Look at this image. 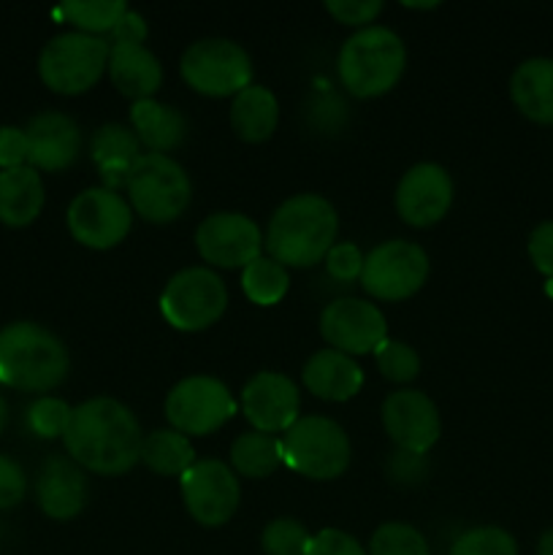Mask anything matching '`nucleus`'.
I'll list each match as a JSON object with an SVG mask.
<instances>
[{
	"instance_id": "1",
	"label": "nucleus",
	"mask_w": 553,
	"mask_h": 555,
	"mask_svg": "<svg viewBox=\"0 0 553 555\" xmlns=\"http://www.w3.org/2000/svg\"><path fill=\"white\" fill-rule=\"evenodd\" d=\"M141 442L144 434L133 412L123 401L106 396H95L74 406L63 434L70 461L103 477H117L133 469L141 461Z\"/></svg>"
},
{
	"instance_id": "2",
	"label": "nucleus",
	"mask_w": 553,
	"mask_h": 555,
	"mask_svg": "<svg viewBox=\"0 0 553 555\" xmlns=\"http://www.w3.org/2000/svg\"><path fill=\"white\" fill-rule=\"evenodd\" d=\"M339 217L334 204L323 195L301 193L291 195L276 206L266 228L263 247L269 258L287 269H309L325 260L329 249L336 244Z\"/></svg>"
},
{
	"instance_id": "3",
	"label": "nucleus",
	"mask_w": 553,
	"mask_h": 555,
	"mask_svg": "<svg viewBox=\"0 0 553 555\" xmlns=\"http://www.w3.org/2000/svg\"><path fill=\"white\" fill-rule=\"evenodd\" d=\"M70 358L63 339L38 323L0 328V385L22 393H49L68 377Z\"/></svg>"
},
{
	"instance_id": "4",
	"label": "nucleus",
	"mask_w": 553,
	"mask_h": 555,
	"mask_svg": "<svg viewBox=\"0 0 553 555\" xmlns=\"http://www.w3.org/2000/svg\"><path fill=\"white\" fill-rule=\"evenodd\" d=\"M407 68V47L390 27L369 25L342 43L336 70L342 87L356 98H380L399 85Z\"/></svg>"
},
{
	"instance_id": "5",
	"label": "nucleus",
	"mask_w": 553,
	"mask_h": 555,
	"mask_svg": "<svg viewBox=\"0 0 553 555\" xmlns=\"http://www.w3.org/2000/svg\"><path fill=\"white\" fill-rule=\"evenodd\" d=\"M128 204L141 220L168 225L188 211L193 184L173 157L144 152L128 179Z\"/></svg>"
},
{
	"instance_id": "6",
	"label": "nucleus",
	"mask_w": 553,
	"mask_h": 555,
	"mask_svg": "<svg viewBox=\"0 0 553 555\" xmlns=\"http://www.w3.org/2000/svg\"><path fill=\"white\" fill-rule=\"evenodd\" d=\"M282 455L293 472L309 480H336L352 459L345 428L323 415L298 417L282 437Z\"/></svg>"
},
{
	"instance_id": "7",
	"label": "nucleus",
	"mask_w": 553,
	"mask_h": 555,
	"mask_svg": "<svg viewBox=\"0 0 553 555\" xmlns=\"http://www.w3.org/2000/svg\"><path fill=\"white\" fill-rule=\"evenodd\" d=\"M108 70L106 38L60 33L38 54V76L57 95H81Z\"/></svg>"
},
{
	"instance_id": "8",
	"label": "nucleus",
	"mask_w": 553,
	"mask_h": 555,
	"mask_svg": "<svg viewBox=\"0 0 553 555\" xmlns=\"http://www.w3.org/2000/svg\"><path fill=\"white\" fill-rule=\"evenodd\" d=\"M179 74L198 95L236 98L253 85V60L242 43L228 38H201L184 49Z\"/></svg>"
},
{
	"instance_id": "9",
	"label": "nucleus",
	"mask_w": 553,
	"mask_h": 555,
	"mask_svg": "<svg viewBox=\"0 0 553 555\" xmlns=\"http://www.w3.org/2000/svg\"><path fill=\"white\" fill-rule=\"evenodd\" d=\"M226 282L206 266L182 269L160 293V312L171 328L198 334L211 328L226 314Z\"/></svg>"
},
{
	"instance_id": "10",
	"label": "nucleus",
	"mask_w": 553,
	"mask_h": 555,
	"mask_svg": "<svg viewBox=\"0 0 553 555\" xmlns=\"http://www.w3.org/2000/svg\"><path fill=\"white\" fill-rule=\"evenodd\" d=\"M428 255L421 244L407 238H390L377 244L363 258L361 287L377 301H404L412 298L428 280Z\"/></svg>"
},
{
	"instance_id": "11",
	"label": "nucleus",
	"mask_w": 553,
	"mask_h": 555,
	"mask_svg": "<svg viewBox=\"0 0 553 555\" xmlns=\"http://www.w3.org/2000/svg\"><path fill=\"white\" fill-rule=\"evenodd\" d=\"M236 412L231 390L217 377L195 374L168 390L166 417L173 431L184 437H206L226 426Z\"/></svg>"
},
{
	"instance_id": "12",
	"label": "nucleus",
	"mask_w": 553,
	"mask_h": 555,
	"mask_svg": "<svg viewBox=\"0 0 553 555\" xmlns=\"http://www.w3.org/2000/svg\"><path fill=\"white\" fill-rule=\"evenodd\" d=\"M68 231L81 247L112 249L130 233L133 209L119 193L108 188H90L68 206Z\"/></svg>"
},
{
	"instance_id": "13",
	"label": "nucleus",
	"mask_w": 553,
	"mask_h": 555,
	"mask_svg": "<svg viewBox=\"0 0 553 555\" xmlns=\"http://www.w3.org/2000/svg\"><path fill=\"white\" fill-rule=\"evenodd\" d=\"M179 486H182V499L190 518L198 520L206 529L226 526L236 515L242 488H239L236 472L222 461H195L179 477Z\"/></svg>"
},
{
	"instance_id": "14",
	"label": "nucleus",
	"mask_w": 553,
	"mask_h": 555,
	"mask_svg": "<svg viewBox=\"0 0 553 555\" xmlns=\"http://www.w3.org/2000/svg\"><path fill=\"white\" fill-rule=\"evenodd\" d=\"M195 249L217 269H247L263 253V233L242 211H215L195 228Z\"/></svg>"
},
{
	"instance_id": "15",
	"label": "nucleus",
	"mask_w": 553,
	"mask_h": 555,
	"mask_svg": "<svg viewBox=\"0 0 553 555\" xmlns=\"http://www.w3.org/2000/svg\"><path fill=\"white\" fill-rule=\"evenodd\" d=\"M320 336L331 350L366 356L388 339V323L377 304L363 298H336L320 314Z\"/></svg>"
},
{
	"instance_id": "16",
	"label": "nucleus",
	"mask_w": 553,
	"mask_h": 555,
	"mask_svg": "<svg viewBox=\"0 0 553 555\" xmlns=\"http://www.w3.org/2000/svg\"><path fill=\"white\" fill-rule=\"evenodd\" d=\"M383 426L390 442L410 455H423L442 434L439 410L423 390H394L383 401Z\"/></svg>"
},
{
	"instance_id": "17",
	"label": "nucleus",
	"mask_w": 553,
	"mask_h": 555,
	"mask_svg": "<svg viewBox=\"0 0 553 555\" xmlns=\"http://www.w3.org/2000/svg\"><path fill=\"white\" fill-rule=\"evenodd\" d=\"M453 206V179L437 163H417L396 188V211L412 228H432Z\"/></svg>"
},
{
	"instance_id": "18",
	"label": "nucleus",
	"mask_w": 553,
	"mask_h": 555,
	"mask_svg": "<svg viewBox=\"0 0 553 555\" xmlns=\"http://www.w3.org/2000/svg\"><path fill=\"white\" fill-rule=\"evenodd\" d=\"M301 396L296 383L282 372H258L242 390V412L253 431L276 437L298 421Z\"/></svg>"
},
{
	"instance_id": "19",
	"label": "nucleus",
	"mask_w": 553,
	"mask_h": 555,
	"mask_svg": "<svg viewBox=\"0 0 553 555\" xmlns=\"http://www.w3.org/2000/svg\"><path fill=\"white\" fill-rule=\"evenodd\" d=\"M30 157L27 166L36 171H65L76 163L81 152L79 125L63 112H43L25 128Z\"/></svg>"
},
{
	"instance_id": "20",
	"label": "nucleus",
	"mask_w": 553,
	"mask_h": 555,
	"mask_svg": "<svg viewBox=\"0 0 553 555\" xmlns=\"http://www.w3.org/2000/svg\"><path fill=\"white\" fill-rule=\"evenodd\" d=\"M87 491L85 469L65 455H52L38 469L36 499L47 518L74 520L85 509Z\"/></svg>"
},
{
	"instance_id": "21",
	"label": "nucleus",
	"mask_w": 553,
	"mask_h": 555,
	"mask_svg": "<svg viewBox=\"0 0 553 555\" xmlns=\"http://www.w3.org/2000/svg\"><path fill=\"white\" fill-rule=\"evenodd\" d=\"M304 388L320 401H350L363 388V369L339 350H318L301 369Z\"/></svg>"
},
{
	"instance_id": "22",
	"label": "nucleus",
	"mask_w": 553,
	"mask_h": 555,
	"mask_svg": "<svg viewBox=\"0 0 553 555\" xmlns=\"http://www.w3.org/2000/svg\"><path fill=\"white\" fill-rule=\"evenodd\" d=\"M108 79L130 101H150L163 85L160 60L144 43H112L108 47Z\"/></svg>"
},
{
	"instance_id": "23",
	"label": "nucleus",
	"mask_w": 553,
	"mask_h": 555,
	"mask_svg": "<svg viewBox=\"0 0 553 555\" xmlns=\"http://www.w3.org/2000/svg\"><path fill=\"white\" fill-rule=\"evenodd\" d=\"M90 155L101 171L103 188L117 193L119 188H128L130 171L144 152H141V141L136 139L133 130L119 122H108L101 125L92 135Z\"/></svg>"
},
{
	"instance_id": "24",
	"label": "nucleus",
	"mask_w": 553,
	"mask_h": 555,
	"mask_svg": "<svg viewBox=\"0 0 553 555\" xmlns=\"http://www.w3.org/2000/svg\"><path fill=\"white\" fill-rule=\"evenodd\" d=\"M43 179L36 168L22 166L0 171V222L9 228H27L43 211Z\"/></svg>"
},
{
	"instance_id": "25",
	"label": "nucleus",
	"mask_w": 553,
	"mask_h": 555,
	"mask_svg": "<svg viewBox=\"0 0 553 555\" xmlns=\"http://www.w3.org/2000/svg\"><path fill=\"white\" fill-rule=\"evenodd\" d=\"M510 98L531 122L553 125V60L531 57L520 63L510 79Z\"/></svg>"
},
{
	"instance_id": "26",
	"label": "nucleus",
	"mask_w": 553,
	"mask_h": 555,
	"mask_svg": "<svg viewBox=\"0 0 553 555\" xmlns=\"http://www.w3.org/2000/svg\"><path fill=\"white\" fill-rule=\"evenodd\" d=\"M130 125H133V133L141 141V146H146L155 155L177 150L188 135V122H184L182 114L173 106L155 101V98L136 101L130 106Z\"/></svg>"
},
{
	"instance_id": "27",
	"label": "nucleus",
	"mask_w": 553,
	"mask_h": 555,
	"mask_svg": "<svg viewBox=\"0 0 553 555\" xmlns=\"http://www.w3.org/2000/svg\"><path fill=\"white\" fill-rule=\"evenodd\" d=\"M280 125V103L263 85H249L231 103V128L247 144H260L274 135Z\"/></svg>"
},
{
	"instance_id": "28",
	"label": "nucleus",
	"mask_w": 553,
	"mask_h": 555,
	"mask_svg": "<svg viewBox=\"0 0 553 555\" xmlns=\"http://www.w3.org/2000/svg\"><path fill=\"white\" fill-rule=\"evenodd\" d=\"M141 464L160 477H182L195 464V450L184 434L157 428L141 442Z\"/></svg>"
},
{
	"instance_id": "29",
	"label": "nucleus",
	"mask_w": 553,
	"mask_h": 555,
	"mask_svg": "<svg viewBox=\"0 0 553 555\" xmlns=\"http://www.w3.org/2000/svg\"><path fill=\"white\" fill-rule=\"evenodd\" d=\"M285 464L282 455V439L263 431L239 434L231 444V469L242 477L263 480L274 475Z\"/></svg>"
},
{
	"instance_id": "30",
	"label": "nucleus",
	"mask_w": 553,
	"mask_h": 555,
	"mask_svg": "<svg viewBox=\"0 0 553 555\" xmlns=\"http://www.w3.org/2000/svg\"><path fill=\"white\" fill-rule=\"evenodd\" d=\"M130 5L125 0H70V3L60 5L57 14L70 22L76 33L106 38L125 20Z\"/></svg>"
},
{
	"instance_id": "31",
	"label": "nucleus",
	"mask_w": 553,
	"mask_h": 555,
	"mask_svg": "<svg viewBox=\"0 0 553 555\" xmlns=\"http://www.w3.org/2000/svg\"><path fill=\"white\" fill-rule=\"evenodd\" d=\"M291 287V276L282 263H276L269 255H260L258 260L242 269V291L258 307H274L285 298Z\"/></svg>"
},
{
	"instance_id": "32",
	"label": "nucleus",
	"mask_w": 553,
	"mask_h": 555,
	"mask_svg": "<svg viewBox=\"0 0 553 555\" xmlns=\"http://www.w3.org/2000/svg\"><path fill=\"white\" fill-rule=\"evenodd\" d=\"M369 555H432L428 542L415 526L383 524L369 540Z\"/></svg>"
},
{
	"instance_id": "33",
	"label": "nucleus",
	"mask_w": 553,
	"mask_h": 555,
	"mask_svg": "<svg viewBox=\"0 0 553 555\" xmlns=\"http://www.w3.org/2000/svg\"><path fill=\"white\" fill-rule=\"evenodd\" d=\"M374 361H377L380 374L396 385L412 383L421 374V356L415 352V347L404 345V341L385 339L374 350Z\"/></svg>"
},
{
	"instance_id": "34",
	"label": "nucleus",
	"mask_w": 553,
	"mask_h": 555,
	"mask_svg": "<svg viewBox=\"0 0 553 555\" xmlns=\"http://www.w3.org/2000/svg\"><path fill=\"white\" fill-rule=\"evenodd\" d=\"M312 534L293 518H276L260 534V547L266 555H307Z\"/></svg>"
},
{
	"instance_id": "35",
	"label": "nucleus",
	"mask_w": 553,
	"mask_h": 555,
	"mask_svg": "<svg viewBox=\"0 0 553 555\" xmlns=\"http://www.w3.org/2000/svg\"><path fill=\"white\" fill-rule=\"evenodd\" d=\"M450 555H518V545L504 529L480 526L464 531L450 547Z\"/></svg>"
},
{
	"instance_id": "36",
	"label": "nucleus",
	"mask_w": 553,
	"mask_h": 555,
	"mask_svg": "<svg viewBox=\"0 0 553 555\" xmlns=\"http://www.w3.org/2000/svg\"><path fill=\"white\" fill-rule=\"evenodd\" d=\"M70 412H74V406L65 404L63 399L41 396V399H38L36 404H30V410H27V426H30V431L41 439H63L70 421Z\"/></svg>"
},
{
	"instance_id": "37",
	"label": "nucleus",
	"mask_w": 553,
	"mask_h": 555,
	"mask_svg": "<svg viewBox=\"0 0 553 555\" xmlns=\"http://www.w3.org/2000/svg\"><path fill=\"white\" fill-rule=\"evenodd\" d=\"M325 271L339 282H358L363 271V253L352 242H336L325 255Z\"/></svg>"
},
{
	"instance_id": "38",
	"label": "nucleus",
	"mask_w": 553,
	"mask_h": 555,
	"mask_svg": "<svg viewBox=\"0 0 553 555\" xmlns=\"http://www.w3.org/2000/svg\"><path fill=\"white\" fill-rule=\"evenodd\" d=\"M385 5L380 0H329L325 3V11L334 16L339 25H350L363 30L369 27V22H374L380 16Z\"/></svg>"
},
{
	"instance_id": "39",
	"label": "nucleus",
	"mask_w": 553,
	"mask_h": 555,
	"mask_svg": "<svg viewBox=\"0 0 553 555\" xmlns=\"http://www.w3.org/2000/svg\"><path fill=\"white\" fill-rule=\"evenodd\" d=\"M27 157H30V144H27L25 128L3 125L0 128V171L27 166Z\"/></svg>"
},
{
	"instance_id": "40",
	"label": "nucleus",
	"mask_w": 553,
	"mask_h": 555,
	"mask_svg": "<svg viewBox=\"0 0 553 555\" xmlns=\"http://www.w3.org/2000/svg\"><path fill=\"white\" fill-rule=\"evenodd\" d=\"M27 477L14 459L0 453V509H11L25 499Z\"/></svg>"
},
{
	"instance_id": "41",
	"label": "nucleus",
	"mask_w": 553,
	"mask_h": 555,
	"mask_svg": "<svg viewBox=\"0 0 553 555\" xmlns=\"http://www.w3.org/2000/svg\"><path fill=\"white\" fill-rule=\"evenodd\" d=\"M307 555H369V551H363L361 542L347 531L323 529L312 537Z\"/></svg>"
},
{
	"instance_id": "42",
	"label": "nucleus",
	"mask_w": 553,
	"mask_h": 555,
	"mask_svg": "<svg viewBox=\"0 0 553 555\" xmlns=\"http://www.w3.org/2000/svg\"><path fill=\"white\" fill-rule=\"evenodd\" d=\"M529 258L540 274L553 280V220L540 222L529 236Z\"/></svg>"
},
{
	"instance_id": "43",
	"label": "nucleus",
	"mask_w": 553,
	"mask_h": 555,
	"mask_svg": "<svg viewBox=\"0 0 553 555\" xmlns=\"http://www.w3.org/2000/svg\"><path fill=\"white\" fill-rule=\"evenodd\" d=\"M144 38H146V22L141 20V14H136V11H128L125 20L108 33L106 43L108 47H112V43H144Z\"/></svg>"
},
{
	"instance_id": "44",
	"label": "nucleus",
	"mask_w": 553,
	"mask_h": 555,
	"mask_svg": "<svg viewBox=\"0 0 553 555\" xmlns=\"http://www.w3.org/2000/svg\"><path fill=\"white\" fill-rule=\"evenodd\" d=\"M537 555H553V529H548L545 534L537 542Z\"/></svg>"
},
{
	"instance_id": "45",
	"label": "nucleus",
	"mask_w": 553,
	"mask_h": 555,
	"mask_svg": "<svg viewBox=\"0 0 553 555\" xmlns=\"http://www.w3.org/2000/svg\"><path fill=\"white\" fill-rule=\"evenodd\" d=\"M5 423H9V404H5V399L0 396V434H3Z\"/></svg>"
},
{
	"instance_id": "46",
	"label": "nucleus",
	"mask_w": 553,
	"mask_h": 555,
	"mask_svg": "<svg viewBox=\"0 0 553 555\" xmlns=\"http://www.w3.org/2000/svg\"><path fill=\"white\" fill-rule=\"evenodd\" d=\"M401 5H404V9H421V11H426V9H437L439 3H407V0H404V3H401Z\"/></svg>"
}]
</instances>
